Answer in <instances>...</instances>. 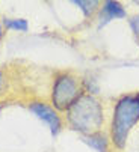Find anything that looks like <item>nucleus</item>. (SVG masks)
Instances as JSON below:
<instances>
[{"instance_id": "obj_1", "label": "nucleus", "mask_w": 139, "mask_h": 152, "mask_svg": "<svg viewBox=\"0 0 139 152\" xmlns=\"http://www.w3.org/2000/svg\"><path fill=\"white\" fill-rule=\"evenodd\" d=\"M65 113L67 125L82 137L103 131L104 110L103 102L97 95L83 94Z\"/></svg>"}, {"instance_id": "obj_2", "label": "nucleus", "mask_w": 139, "mask_h": 152, "mask_svg": "<svg viewBox=\"0 0 139 152\" xmlns=\"http://www.w3.org/2000/svg\"><path fill=\"white\" fill-rule=\"evenodd\" d=\"M139 122V98L136 94L121 95L113 104L109 137L115 152H123L129 136Z\"/></svg>"}, {"instance_id": "obj_3", "label": "nucleus", "mask_w": 139, "mask_h": 152, "mask_svg": "<svg viewBox=\"0 0 139 152\" xmlns=\"http://www.w3.org/2000/svg\"><path fill=\"white\" fill-rule=\"evenodd\" d=\"M83 94V80H80L73 72L62 71L58 72L53 78L50 104L58 112H67Z\"/></svg>"}, {"instance_id": "obj_4", "label": "nucleus", "mask_w": 139, "mask_h": 152, "mask_svg": "<svg viewBox=\"0 0 139 152\" xmlns=\"http://www.w3.org/2000/svg\"><path fill=\"white\" fill-rule=\"evenodd\" d=\"M27 108H29V112L33 113L42 124L47 125L52 136H58L62 131L64 121H62L59 112L56 108H53L52 104L45 102V101H39V99H33V101L27 102Z\"/></svg>"}, {"instance_id": "obj_5", "label": "nucleus", "mask_w": 139, "mask_h": 152, "mask_svg": "<svg viewBox=\"0 0 139 152\" xmlns=\"http://www.w3.org/2000/svg\"><path fill=\"white\" fill-rule=\"evenodd\" d=\"M127 18V11L126 8L115 0H106L101 3L100 11H98V27H103L109 24L113 20H124Z\"/></svg>"}, {"instance_id": "obj_6", "label": "nucleus", "mask_w": 139, "mask_h": 152, "mask_svg": "<svg viewBox=\"0 0 139 152\" xmlns=\"http://www.w3.org/2000/svg\"><path fill=\"white\" fill-rule=\"evenodd\" d=\"M83 143H86L89 148H92L97 152H115L110 143V137L106 133H97V134H91V136H83L82 137Z\"/></svg>"}, {"instance_id": "obj_7", "label": "nucleus", "mask_w": 139, "mask_h": 152, "mask_svg": "<svg viewBox=\"0 0 139 152\" xmlns=\"http://www.w3.org/2000/svg\"><path fill=\"white\" fill-rule=\"evenodd\" d=\"M73 3L82 11V14L86 18L94 17L100 11V6H101V3L97 2V0H73Z\"/></svg>"}, {"instance_id": "obj_8", "label": "nucleus", "mask_w": 139, "mask_h": 152, "mask_svg": "<svg viewBox=\"0 0 139 152\" xmlns=\"http://www.w3.org/2000/svg\"><path fill=\"white\" fill-rule=\"evenodd\" d=\"M2 23L6 30H15L23 33L29 30V21L24 18H3Z\"/></svg>"}, {"instance_id": "obj_9", "label": "nucleus", "mask_w": 139, "mask_h": 152, "mask_svg": "<svg viewBox=\"0 0 139 152\" xmlns=\"http://www.w3.org/2000/svg\"><path fill=\"white\" fill-rule=\"evenodd\" d=\"M8 89H9V78H8V74L0 69V99H2L6 94H8Z\"/></svg>"}, {"instance_id": "obj_10", "label": "nucleus", "mask_w": 139, "mask_h": 152, "mask_svg": "<svg viewBox=\"0 0 139 152\" xmlns=\"http://www.w3.org/2000/svg\"><path fill=\"white\" fill-rule=\"evenodd\" d=\"M129 24H130V27H132L133 33H135L136 36H139V15L132 17V18L129 20Z\"/></svg>"}, {"instance_id": "obj_11", "label": "nucleus", "mask_w": 139, "mask_h": 152, "mask_svg": "<svg viewBox=\"0 0 139 152\" xmlns=\"http://www.w3.org/2000/svg\"><path fill=\"white\" fill-rule=\"evenodd\" d=\"M5 27H3V23L0 21V42H2V39H3V35H5V30H3Z\"/></svg>"}, {"instance_id": "obj_12", "label": "nucleus", "mask_w": 139, "mask_h": 152, "mask_svg": "<svg viewBox=\"0 0 139 152\" xmlns=\"http://www.w3.org/2000/svg\"><path fill=\"white\" fill-rule=\"evenodd\" d=\"M136 95H138V98H139V92H138V94H136Z\"/></svg>"}]
</instances>
